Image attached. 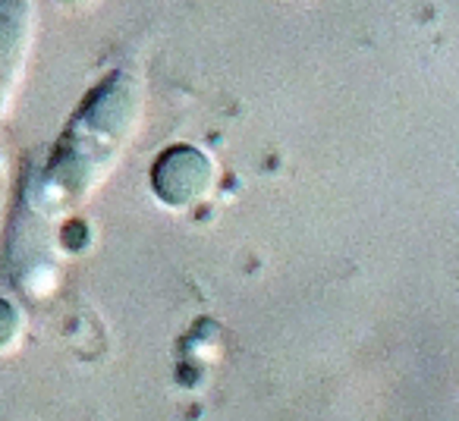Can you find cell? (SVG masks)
Returning a JSON list of instances; mask_svg holds the SVG:
<instances>
[{
  "label": "cell",
  "instance_id": "6da1fadb",
  "mask_svg": "<svg viewBox=\"0 0 459 421\" xmlns=\"http://www.w3.org/2000/svg\"><path fill=\"white\" fill-rule=\"evenodd\" d=\"M214 167L202 151L189 145H177L154 167V189L170 204H192L211 189Z\"/></svg>",
  "mask_w": 459,
  "mask_h": 421
}]
</instances>
